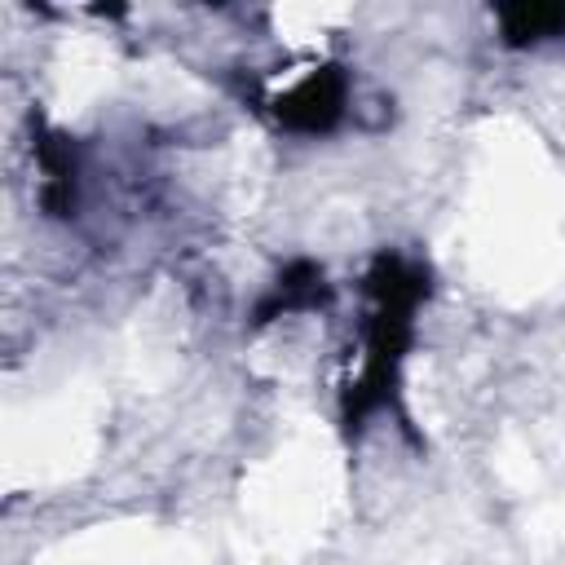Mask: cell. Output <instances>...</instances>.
I'll use <instances>...</instances> for the list:
<instances>
[{
    "mask_svg": "<svg viewBox=\"0 0 565 565\" xmlns=\"http://www.w3.org/2000/svg\"><path fill=\"white\" fill-rule=\"evenodd\" d=\"M371 287V318H366V366L358 375V384L349 388L344 402V424H362L388 393L397 380V362L411 344V313L419 305V296L428 291L424 269L406 265L402 256H380L366 274Z\"/></svg>",
    "mask_w": 565,
    "mask_h": 565,
    "instance_id": "1",
    "label": "cell"
},
{
    "mask_svg": "<svg viewBox=\"0 0 565 565\" xmlns=\"http://www.w3.org/2000/svg\"><path fill=\"white\" fill-rule=\"evenodd\" d=\"M344 110V75L340 66H318L309 71L296 88H287L274 102V115L291 132H327Z\"/></svg>",
    "mask_w": 565,
    "mask_h": 565,
    "instance_id": "2",
    "label": "cell"
},
{
    "mask_svg": "<svg viewBox=\"0 0 565 565\" xmlns=\"http://www.w3.org/2000/svg\"><path fill=\"white\" fill-rule=\"evenodd\" d=\"M322 296H327V287H322V269L309 265V260H296V265L278 278L274 300L260 305V318H274L278 309H282V313H287V309H309V305H318Z\"/></svg>",
    "mask_w": 565,
    "mask_h": 565,
    "instance_id": "3",
    "label": "cell"
},
{
    "mask_svg": "<svg viewBox=\"0 0 565 565\" xmlns=\"http://www.w3.org/2000/svg\"><path fill=\"white\" fill-rule=\"evenodd\" d=\"M499 22H503L508 44H534V40L565 31V9L561 4H512L499 13Z\"/></svg>",
    "mask_w": 565,
    "mask_h": 565,
    "instance_id": "4",
    "label": "cell"
}]
</instances>
